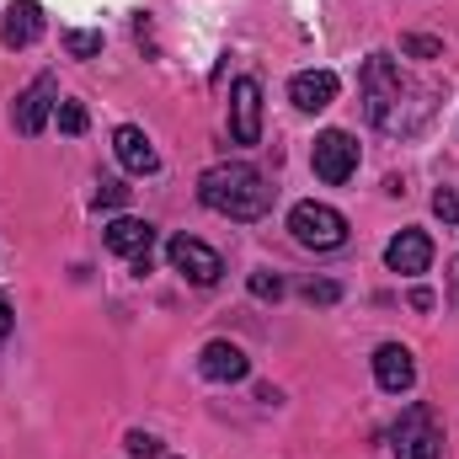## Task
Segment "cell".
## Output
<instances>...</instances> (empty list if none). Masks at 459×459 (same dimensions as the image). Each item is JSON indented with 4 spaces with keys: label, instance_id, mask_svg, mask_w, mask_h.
<instances>
[{
    "label": "cell",
    "instance_id": "6da1fadb",
    "mask_svg": "<svg viewBox=\"0 0 459 459\" xmlns=\"http://www.w3.org/2000/svg\"><path fill=\"white\" fill-rule=\"evenodd\" d=\"M198 198H204V209H214V214H225V220H240V225H251V220H262V214L273 209L267 177H262L256 166H246V160H220V166H209V171L198 177Z\"/></svg>",
    "mask_w": 459,
    "mask_h": 459
},
{
    "label": "cell",
    "instance_id": "7a4b0ae2",
    "mask_svg": "<svg viewBox=\"0 0 459 459\" xmlns=\"http://www.w3.org/2000/svg\"><path fill=\"white\" fill-rule=\"evenodd\" d=\"M363 97H368V117L379 123V128H401V97H406V81H401V70H395V59H385V54H374L368 65H363Z\"/></svg>",
    "mask_w": 459,
    "mask_h": 459
},
{
    "label": "cell",
    "instance_id": "3957f363",
    "mask_svg": "<svg viewBox=\"0 0 459 459\" xmlns=\"http://www.w3.org/2000/svg\"><path fill=\"white\" fill-rule=\"evenodd\" d=\"M289 230H294V240L310 246V251H337V246L347 240V220L332 209V204H294Z\"/></svg>",
    "mask_w": 459,
    "mask_h": 459
},
{
    "label": "cell",
    "instance_id": "277c9868",
    "mask_svg": "<svg viewBox=\"0 0 459 459\" xmlns=\"http://www.w3.org/2000/svg\"><path fill=\"white\" fill-rule=\"evenodd\" d=\"M166 262H171L187 283H198V289H214V283L225 278L220 251H214V246H204L198 235H171V240H166Z\"/></svg>",
    "mask_w": 459,
    "mask_h": 459
},
{
    "label": "cell",
    "instance_id": "5b68a950",
    "mask_svg": "<svg viewBox=\"0 0 459 459\" xmlns=\"http://www.w3.org/2000/svg\"><path fill=\"white\" fill-rule=\"evenodd\" d=\"M390 449H395V459H444V433L433 428V417H428L422 406H411V411L395 422Z\"/></svg>",
    "mask_w": 459,
    "mask_h": 459
},
{
    "label": "cell",
    "instance_id": "8992f818",
    "mask_svg": "<svg viewBox=\"0 0 459 459\" xmlns=\"http://www.w3.org/2000/svg\"><path fill=\"white\" fill-rule=\"evenodd\" d=\"M316 177L321 182H332V187H342L347 177L358 171V139L347 134V128H326L321 139H316Z\"/></svg>",
    "mask_w": 459,
    "mask_h": 459
},
{
    "label": "cell",
    "instance_id": "52a82bcc",
    "mask_svg": "<svg viewBox=\"0 0 459 459\" xmlns=\"http://www.w3.org/2000/svg\"><path fill=\"white\" fill-rule=\"evenodd\" d=\"M59 108V86H54V75H38L22 97H16V108H11V123H16V134H27V139H38L43 128H48V117Z\"/></svg>",
    "mask_w": 459,
    "mask_h": 459
},
{
    "label": "cell",
    "instance_id": "ba28073f",
    "mask_svg": "<svg viewBox=\"0 0 459 459\" xmlns=\"http://www.w3.org/2000/svg\"><path fill=\"white\" fill-rule=\"evenodd\" d=\"M230 134H235V144H256L262 139V86L251 75H240L230 86Z\"/></svg>",
    "mask_w": 459,
    "mask_h": 459
},
{
    "label": "cell",
    "instance_id": "9c48e42d",
    "mask_svg": "<svg viewBox=\"0 0 459 459\" xmlns=\"http://www.w3.org/2000/svg\"><path fill=\"white\" fill-rule=\"evenodd\" d=\"M108 251H117L123 262H134V267L144 273V267H150V251H155V225L117 214L113 225H108Z\"/></svg>",
    "mask_w": 459,
    "mask_h": 459
},
{
    "label": "cell",
    "instance_id": "30bf717a",
    "mask_svg": "<svg viewBox=\"0 0 459 459\" xmlns=\"http://www.w3.org/2000/svg\"><path fill=\"white\" fill-rule=\"evenodd\" d=\"M385 267L401 273V278H422L433 267V240L422 230H401L390 246H385Z\"/></svg>",
    "mask_w": 459,
    "mask_h": 459
},
{
    "label": "cell",
    "instance_id": "8fae6325",
    "mask_svg": "<svg viewBox=\"0 0 459 459\" xmlns=\"http://www.w3.org/2000/svg\"><path fill=\"white\" fill-rule=\"evenodd\" d=\"M113 155H117V166H123L128 177H155V171H160L155 144H150V139H144V128H134V123L113 128Z\"/></svg>",
    "mask_w": 459,
    "mask_h": 459
},
{
    "label": "cell",
    "instance_id": "7c38bea8",
    "mask_svg": "<svg viewBox=\"0 0 459 459\" xmlns=\"http://www.w3.org/2000/svg\"><path fill=\"white\" fill-rule=\"evenodd\" d=\"M374 379H379V390L406 395V390L417 385V358H411V347H401V342L379 347V352H374Z\"/></svg>",
    "mask_w": 459,
    "mask_h": 459
},
{
    "label": "cell",
    "instance_id": "4fadbf2b",
    "mask_svg": "<svg viewBox=\"0 0 459 459\" xmlns=\"http://www.w3.org/2000/svg\"><path fill=\"white\" fill-rule=\"evenodd\" d=\"M337 91H342V81H337L332 70H299V75L289 81V102H294L299 113H321V108H332Z\"/></svg>",
    "mask_w": 459,
    "mask_h": 459
},
{
    "label": "cell",
    "instance_id": "5bb4252c",
    "mask_svg": "<svg viewBox=\"0 0 459 459\" xmlns=\"http://www.w3.org/2000/svg\"><path fill=\"white\" fill-rule=\"evenodd\" d=\"M198 368H204V379H214V385H235V379L251 374V358L235 342H209L198 352Z\"/></svg>",
    "mask_w": 459,
    "mask_h": 459
},
{
    "label": "cell",
    "instance_id": "9a60e30c",
    "mask_svg": "<svg viewBox=\"0 0 459 459\" xmlns=\"http://www.w3.org/2000/svg\"><path fill=\"white\" fill-rule=\"evenodd\" d=\"M38 32H43V5L38 0H11L5 27H0V43L5 48H27V43H38Z\"/></svg>",
    "mask_w": 459,
    "mask_h": 459
},
{
    "label": "cell",
    "instance_id": "2e32d148",
    "mask_svg": "<svg viewBox=\"0 0 459 459\" xmlns=\"http://www.w3.org/2000/svg\"><path fill=\"white\" fill-rule=\"evenodd\" d=\"M65 54H70V59H97V54H102V32L70 27V32H65Z\"/></svg>",
    "mask_w": 459,
    "mask_h": 459
},
{
    "label": "cell",
    "instance_id": "e0dca14e",
    "mask_svg": "<svg viewBox=\"0 0 459 459\" xmlns=\"http://www.w3.org/2000/svg\"><path fill=\"white\" fill-rule=\"evenodd\" d=\"M401 54H411V59H438V54H444V43H438V38H428V32H411V38H401Z\"/></svg>",
    "mask_w": 459,
    "mask_h": 459
},
{
    "label": "cell",
    "instance_id": "ac0fdd59",
    "mask_svg": "<svg viewBox=\"0 0 459 459\" xmlns=\"http://www.w3.org/2000/svg\"><path fill=\"white\" fill-rule=\"evenodd\" d=\"M54 117H59V134H86V102H59Z\"/></svg>",
    "mask_w": 459,
    "mask_h": 459
},
{
    "label": "cell",
    "instance_id": "d6986e66",
    "mask_svg": "<svg viewBox=\"0 0 459 459\" xmlns=\"http://www.w3.org/2000/svg\"><path fill=\"white\" fill-rule=\"evenodd\" d=\"M123 444H128V455H134V459H160V438H155V433H144V428H134Z\"/></svg>",
    "mask_w": 459,
    "mask_h": 459
},
{
    "label": "cell",
    "instance_id": "ffe728a7",
    "mask_svg": "<svg viewBox=\"0 0 459 459\" xmlns=\"http://www.w3.org/2000/svg\"><path fill=\"white\" fill-rule=\"evenodd\" d=\"M433 214H438L444 225H459V187H438V193H433Z\"/></svg>",
    "mask_w": 459,
    "mask_h": 459
},
{
    "label": "cell",
    "instance_id": "44dd1931",
    "mask_svg": "<svg viewBox=\"0 0 459 459\" xmlns=\"http://www.w3.org/2000/svg\"><path fill=\"white\" fill-rule=\"evenodd\" d=\"M299 294H305V299H310V305H337V299H342V289H337V283H326V278H321V283H316V278H310V283H305V289H299Z\"/></svg>",
    "mask_w": 459,
    "mask_h": 459
},
{
    "label": "cell",
    "instance_id": "7402d4cb",
    "mask_svg": "<svg viewBox=\"0 0 459 459\" xmlns=\"http://www.w3.org/2000/svg\"><path fill=\"white\" fill-rule=\"evenodd\" d=\"M251 294L256 299H278L283 294V278L278 273H251Z\"/></svg>",
    "mask_w": 459,
    "mask_h": 459
},
{
    "label": "cell",
    "instance_id": "603a6c76",
    "mask_svg": "<svg viewBox=\"0 0 459 459\" xmlns=\"http://www.w3.org/2000/svg\"><path fill=\"white\" fill-rule=\"evenodd\" d=\"M123 198H128V187H123V182H102V187H97V204H108V209H117Z\"/></svg>",
    "mask_w": 459,
    "mask_h": 459
},
{
    "label": "cell",
    "instance_id": "cb8c5ba5",
    "mask_svg": "<svg viewBox=\"0 0 459 459\" xmlns=\"http://www.w3.org/2000/svg\"><path fill=\"white\" fill-rule=\"evenodd\" d=\"M5 337H11V305L0 299V342H5Z\"/></svg>",
    "mask_w": 459,
    "mask_h": 459
},
{
    "label": "cell",
    "instance_id": "d4e9b609",
    "mask_svg": "<svg viewBox=\"0 0 459 459\" xmlns=\"http://www.w3.org/2000/svg\"><path fill=\"white\" fill-rule=\"evenodd\" d=\"M449 273H455V305H459V262H455V267H449Z\"/></svg>",
    "mask_w": 459,
    "mask_h": 459
}]
</instances>
